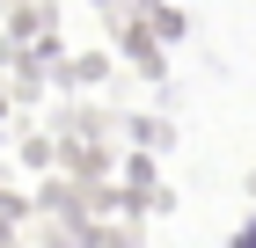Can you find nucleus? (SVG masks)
Instances as JSON below:
<instances>
[{
	"label": "nucleus",
	"mask_w": 256,
	"mask_h": 248,
	"mask_svg": "<svg viewBox=\"0 0 256 248\" xmlns=\"http://www.w3.org/2000/svg\"><path fill=\"white\" fill-rule=\"evenodd\" d=\"M242 248H256V227H249V234H242Z\"/></svg>",
	"instance_id": "nucleus-1"
}]
</instances>
